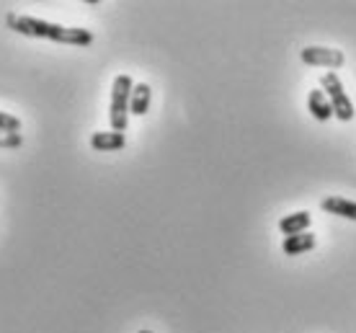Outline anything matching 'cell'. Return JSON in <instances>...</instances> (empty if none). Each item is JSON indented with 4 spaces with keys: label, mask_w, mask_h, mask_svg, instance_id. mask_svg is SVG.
<instances>
[{
    "label": "cell",
    "mask_w": 356,
    "mask_h": 333,
    "mask_svg": "<svg viewBox=\"0 0 356 333\" xmlns=\"http://www.w3.org/2000/svg\"><path fill=\"white\" fill-rule=\"evenodd\" d=\"M0 132H21V119L8 114V111H0Z\"/></svg>",
    "instance_id": "cell-11"
},
{
    "label": "cell",
    "mask_w": 356,
    "mask_h": 333,
    "mask_svg": "<svg viewBox=\"0 0 356 333\" xmlns=\"http://www.w3.org/2000/svg\"><path fill=\"white\" fill-rule=\"evenodd\" d=\"M134 81L129 75H116L114 86H111V111H108V122L114 132H124L129 124V101H132Z\"/></svg>",
    "instance_id": "cell-2"
},
{
    "label": "cell",
    "mask_w": 356,
    "mask_h": 333,
    "mask_svg": "<svg viewBox=\"0 0 356 333\" xmlns=\"http://www.w3.org/2000/svg\"><path fill=\"white\" fill-rule=\"evenodd\" d=\"M150 101H152V88L147 83H137L132 90V101H129V114L145 117L150 111Z\"/></svg>",
    "instance_id": "cell-7"
},
{
    "label": "cell",
    "mask_w": 356,
    "mask_h": 333,
    "mask_svg": "<svg viewBox=\"0 0 356 333\" xmlns=\"http://www.w3.org/2000/svg\"><path fill=\"white\" fill-rule=\"evenodd\" d=\"M24 145V137H21V132H0V147H8V150H13V147H21Z\"/></svg>",
    "instance_id": "cell-12"
},
{
    "label": "cell",
    "mask_w": 356,
    "mask_h": 333,
    "mask_svg": "<svg viewBox=\"0 0 356 333\" xmlns=\"http://www.w3.org/2000/svg\"><path fill=\"white\" fill-rule=\"evenodd\" d=\"M323 212H328V215H339V217H346V220H354L356 222V202H348L343 197H328L323 199Z\"/></svg>",
    "instance_id": "cell-9"
},
{
    "label": "cell",
    "mask_w": 356,
    "mask_h": 333,
    "mask_svg": "<svg viewBox=\"0 0 356 333\" xmlns=\"http://www.w3.org/2000/svg\"><path fill=\"white\" fill-rule=\"evenodd\" d=\"M307 108H310V114L318 122H328L333 117V106H330L328 96L323 93V90H310V96H307Z\"/></svg>",
    "instance_id": "cell-8"
},
{
    "label": "cell",
    "mask_w": 356,
    "mask_h": 333,
    "mask_svg": "<svg viewBox=\"0 0 356 333\" xmlns=\"http://www.w3.org/2000/svg\"><path fill=\"white\" fill-rule=\"evenodd\" d=\"M312 217L310 212H294V215H286L279 220V230L284 233V238H289V235H300V233H307V227H310Z\"/></svg>",
    "instance_id": "cell-6"
},
{
    "label": "cell",
    "mask_w": 356,
    "mask_h": 333,
    "mask_svg": "<svg viewBox=\"0 0 356 333\" xmlns=\"http://www.w3.org/2000/svg\"><path fill=\"white\" fill-rule=\"evenodd\" d=\"M6 24L16 34H24V36H36V39H49V42L75 44V47L93 44V34H90L88 29H81V26H60V24H52V21H42V18H34V16H21V13H8Z\"/></svg>",
    "instance_id": "cell-1"
},
{
    "label": "cell",
    "mask_w": 356,
    "mask_h": 333,
    "mask_svg": "<svg viewBox=\"0 0 356 333\" xmlns=\"http://www.w3.org/2000/svg\"><path fill=\"white\" fill-rule=\"evenodd\" d=\"M140 333H152V331H140Z\"/></svg>",
    "instance_id": "cell-13"
},
{
    "label": "cell",
    "mask_w": 356,
    "mask_h": 333,
    "mask_svg": "<svg viewBox=\"0 0 356 333\" xmlns=\"http://www.w3.org/2000/svg\"><path fill=\"white\" fill-rule=\"evenodd\" d=\"M305 65H312V67H330V70H336L343 65V52L341 49H330V47H305L302 52H300Z\"/></svg>",
    "instance_id": "cell-4"
},
{
    "label": "cell",
    "mask_w": 356,
    "mask_h": 333,
    "mask_svg": "<svg viewBox=\"0 0 356 333\" xmlns=\"http://www.w3.org/2000/svg\"><path fill=\"white\" fill-rule=\"evenodd\" d=\"M127 145L124 132H93L90 135V147L93 150H101V153H114V150H122Z\"/></svg>",
    "instance_id": "cell-5"
},
{
    "label": "cell",
    "mask_w": 356,
    "mask_h": 333,
    "mask_svg": "<svg viewBox=\"0 0 356 333\" xmlns=\"http://www.w3.org/2000/svg\"><path fill=\"white\" fill-rule=\"evenodd\" d=\"M312 248H315V235L310 233L289 235V238H284V243H282V251L286 256H300V253H307Z\"/></svg>",
    "instance_id": "cell-10"
},
{
    "label": "cell",
    "mask_w": 356,
    "mask_h": 333,
    "mask_svg": "<svg viewBox=\"0 0 356 333\" xmlns=\"http://www.w3.org/2000/svg\"><path fill=\"white\" fill-rule=\"evenodd\" d=\"M321 86H323V93L328 96L330 106H333V117L341 119V122H351L354 119V104H351V99L346 96V90H343V86H341L339 75L330 70L325 72L321 78Z\"/></svg>",
    "instance_id": "cell-3"
}]
</instances>
